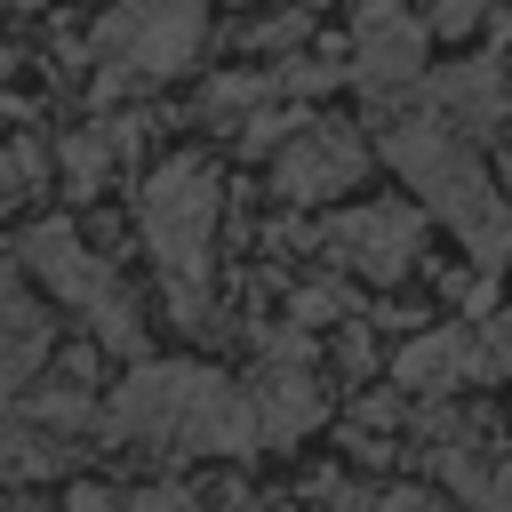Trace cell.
<instances>
[{"mask_svg": "<svg viewBox=\"0 0 512 512\" xmlns=\"http://www.w3.org/2000/svg\"><path fill=\"white\" fill-rule=\"evenodd\" d=\"M24 272H32L48 296L80 304L88 320L120 296V288H112V264H96V256H88V240H80L72 224H32V232H24Z\"/></svg>", "mask_w": 512, "mask_h": 512, "instance_id": "52a82bcc", "label": "cell"}, {"mask_svg": "<svg viewBox=\"0 0 512 512\" xmlns=\"http://www.w3.org/2000/svg\"><path fill=\"white\" fill-rule=\"evenodd\" d=\"M112 168V136H64V176L72 184H96Z\"/></svg>", "mask_w": 512, "mask_h": 512, "instance_id": "9a60e30c", "label": "cell"}, {"mask_svg": "<svg viewBox=\"0 0 512 512\" xmlns=\"http://www.w3.org/2000/svg\"><path fill=\"white\" fill-rule=\"evenodd\" d=\"M88 416H96V408H88V392H72V384H64V392H40V400H32V424H40V432H80Z\"/></svg>", "mask_w": 512, "mask_h": 512, "instance_id": "5bb4252c", "label": "cell"}, {"mask_svg": "<svg viewBox=\"0 0 512 512\" xmlns=\"http://www.w3.org/2000/svg\"><path fill=\"white\" fill-rule=\"evenodd\" d=\"M120 512H208L200 496H184V488H136Z\"/></svg>", "mask_w": 512, "mask_h": 512, "instance_id": "ac0fdd59", "label": "cell"}, {"mask_svg": "<svg viewBox=\"0 0 512 512\" xmlns=\"http://www.w3.org/2000/svg\"><path fill=\"white\" fill-rule=\"evenodd\" d=\"M360 168H368L360 136L320 120V128H296V136L280 144V168H272V184H280V200L312 208V200H336V192H352V184H360Z\"/></svg>", "mask_w": 512, "mask_h": 512, "instance_id": "8992f818", "label": "cell"}, {"mask_svg": "<svg viewBox=\"0 0 512 512\" xmlns=\"http://www.w3.org/2000/svg\"><path fill=\"white\" fill-rule=\"evenodd\" d=\"M360 512H440V496H432V488H384V496H368Z\"/></svg>", "mask_w": 512, "mask_h": 512, "instance_id": "d6986e66", "label": "cell"}, {"mask_svg": "<svg viewBox=\"0 0 512 512\" xmlns=\"http://www.w3.org/2000/svg\"><path fill=\"white\" fill-rule=\"evenodd\" d=\"M264 88H272L264 72H232V80H216V88H208V112H240V104H256Z\"/></svg>", "mask_w": 512, "mask_h": 512, "instance_id": "2e32d148", "label": "cell"}, {"mask_svg": "<svg viewBox=\"0 0 512 512\" xmlns=\"http://www.w3.org/2000/svg\"><path fill=\"white\" fill-rule=\"evenodd\" d=\"M496 368H512V312H496L480 336V376H496Z\"/></svg>", "mask_w": 512, "mask_h": 512, "instance_id": "e0dca14e", "label": "cell"}, {"mask_svg": "<svg viewBox=\"0 0 512 512\" xmlns=\"http://www.w3.org/2000/svg\"><path fill=\"white\" fill-rule=\"evenodd\" d=\"M16 184H24V152L0 144V200H16Z\"/></svg>", "mask_w": 512, "mask_h": 512, "instance_id": "7402d4cb", "label": "cell"}, {"mask_svg": "<svg viewBox=\"0 0 512 512\" xmlns=\"http://www.w3.org/2000/svg\"><path fill=\"white\" fill-rule=\"evenodd\" d=\"M472 512H512V464H496V472H488V488L472 496Z\"/></svg>", "mask_w": 512, "mask_h": 512, "instance_id": "ffe728a7", "label": "cell"}, {"mask_svg": "<svg viewBox=\"0 0 512 512\" xmlns=\"http://www.w3.org/2000/svg\"><path fill=\"white\" fill-rule=\"evenodd\" d=\"M432 104H440V120H448V128L480 136V128H496V120H504L512 88H504V72H496V64H448V72H432Z\"/></svg>", "mask_w": 512, "mask_h": 512, "instance_id": "30bf717a", "label": "cell"}, {"mask_svg": "<svg viewBox=\"0 0 512 512\" xmlns=\"http://www.w3.org/2000/svg\"><path fill=\"white\" fill-rule=\"evenodd\" d=\"M384 160H392L480 256H512V208L496 200L488 168L464 152V136H456L448 120H392V128H384Z\"/></svg>", "mask_w": 512, "mask_h": 512, "instance_id": "3957f363", "label": "cell"}, {"mask_svg": "<svg viewBox=\"0 0 512 512\" xmlns=\"http://www.w3.org/2000/svg\"><path fill=\"white\" fill-rule=\"evenodd\" d=\"M64 504H72V512H120V504H112V496H104V488H72V496H64Z\"/></svg>", "mask_w": 512, "mask_h": 512, "instance_id": "603a6c76", "label": "cell"}, {"mask_svg": "<svg viewBox=\"0 0 512 512\" xmlns=\"http://www.w3.org/2000/svg\"><path fill=\"white\" fill-rule=\"evenodd\" d=\"M0 64H8V56H0Z\"/></svg>", "mask_w": 512, "mask_h": 512, "instance_id": "d4e9b609", "label": "cell"}, {"mask_svg": "<svg viewBox=\"0 0 512 512\" xmlns=\"http://www.w3.org/2000/svg\"><path fill=\"white\" fill-rule=\"evenodd\" d=\"M248 400H256V440H264V448L304 440V432L320 424V408H328V400H320V376H312V368H296V360H280L272 376H256V392H248Z\"/></svg>", "mask_w": 512, "mask_h": 512, "instance_id": "9c48e42d", "label": "cell"}, {"mask_svg": "<svg viewBox=\"0 0 512 512\" xmlns=\"http://www.w3.org/2000/svg\"><path fill=\"white\" fill-rule=\"evenodd\" d=\"M112 432L120 440H144L160 456H248L256 448V400L216 376V368H192V360H144L120 392H112Z\"/></svg>", "mask_w": 512, "mask_h": 512, "instance_id": "6da1fadb", "label": "cell"}, {"mask_svg": "<svg viewBox=\"0 0 512 512\" xmlns=\"http://www.w3.org/2000/svg\"><path fill=\"white\" fill-rule=\"evenodd\" d=\"M416 64H424V32H416L392 0H368V8H360V40H352V72H360L368 88H408Z\"/></svg>", "mask_w": 512, "mask_h": 512, "instance_id": "ba28073f", "label": "cell"}, {"mask_svg": "<svg viewBox=\"0 0 512 512\" xmlns=\"http://www.w3.org/2000/svg\"><path fill=\"white\" fill-rule=\"evenodd\" d=\"M328 248L360 272V280H400L424 248V216L400 200H360L344 216H328Z\"/></svg>", "mask_w": 512, "mask_h": 512, "instance_id": "5b68a950", "label": "cell"}, {"mask_svg": "<svg viewBox=\"0 0 512 512\" xmlns=\"http://www.w3.org/2000/svg\"><path fill=\"white\" fill-rule=\"evenodd\" d=\"M72 448H56V432L24 424V416H0V480H56Z\"/></svg>", "mask_w": 512, "mask_h": 512, "instance_id": "4fadbf2b", "label": "cell"}, {"mask_svg": "<svg viewBox=\"0 0 512 512\" xmlns=\"http://www.w3.org/2000/svg\"><path fill=\"white\" fill-rule=\"evenodd\" d=\"M472 16H480V0H432V24H440V32H464Z\"/></svg>", "mask_w": 512, "mask_h": 512, "instance_id": "44dd1931", "label": "cell"}, {"mask_svg": "<svg viewBox=\"0 0 512 512\" xmlns=\"http://www.w3.org/2000/svg\"><path fill=\"white\" fill-rule=\"evenodd\" d=\"M464 376H480V336L472 328H424L392 360V384H408V392H440V384H464Z\"/></svg>", "mask_w": 512, "mask_h": 512, "instance_id": "8fae6325", "label": "cell"}, {"mask_svg": "<svg viewBox=\"0 0 512 512\" xmlns=\"http://www.w3.org/2000/svg\"><path fill=\"white\" fill-rule=\"evenodd\" d=\"M240 8H256V0H240Z\"/></svg>", "mask_w": 512, "mask_h": 512, "instance_id": "cb8c5ba5", "label": "cell"}, {"mask_svg": "<svg viewBox=\"0 0 512 512\" xmlns=\"http://www.w3.org/2000/svg\"><path fill=\"white\" fill-rule=\"evenodd\" d=\"M200 40H208V16H200V0H128V8H112L104 24H96V48L112 56V72L128 80H168V72H184L192 56H200Z\"/></svg>", "mask_w": 512, "mask_h": 512, "instance_id": "277c9868", "label": "cell"}, {"mask_svg": "<svg viewBox=\"0 0 512 512\" xmlns=\"http://www.w3.org/2000/svg\"><path fill=\"white\" fill-rule=\"evenodd\" d=\"M216 224H224V184L208 160H160L152 184L136 192V232L152 248V264L168 272V296L184 320L208 312V256H216Z\"/></svg>", "mask_w": 512, "mask_h": 512, "instance_id": "7a4b0ae2", "label": "cell"}, {"mask_svg": "<svg viewBox=\"0 0 512 512\" xmlns=\"http://www.w3.org/2000/svg\"><path fill=\"white\" fill-rule=\"evenodd\" d=\"M40 360H48V312L8 296V280H0V408L40 376Z\"/></svg>", "mask_w": 512, "mask_h": 512, "instance_id": "7c38bea8", "label": "cell"}]
</instances>
